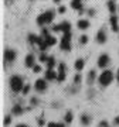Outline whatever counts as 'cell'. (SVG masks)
Instances as JSON below:
<instances>
[{"label": "cell", "instance_id": "obj_1", "mask_svg": "<svg viewBox=\"0 0 119 127\" xmlns=\"http://www.w3.org/2000/svg\"><path fill=\"white\" fill-rule=\"evenodd\" d=\"M53 20H54V13L53 11H46V13L40 14L37 17V24L38 26H46V24H50Z\"/></svg>", "mask_w": 119, "mask_h": 127}, {"label": "cell", "instance_id": "obj_2", "mask_svg": "<svg viewBox=\"0 0 119 127\" xmlns=\"http://www.w3.org/2000/svg\"><path fill=\"white\" fill-rule=\"evenodd\" d=\"M99 83H101L102 86H108L111 82H112V79H114V73L111 72V71H104V72L99 75Z\"/></svg>", "mask_w": 119, "mask_h": 127}, {"label": "cell", "instance_id": "obj_3", "mask_svg": "<svg viewBox=\"0 0 119 127\" xmlns=\"http://www.w3.org/2000/svg\"><path fill=\"white\" fill-rule=\"evenodd\" d=\"M10 86H11L13 92H20V91H23V81H21V78L17 76V75L11 76V79H10Z\"/></svg>", "mask_w": 119, "mask_h": 127}, {"label": "cell", "instance_id": "obj_4", "mask_svg": "<svg viewBox=\"0 0 119 127\" xmlns=\"http://www.w3.org/2000/svg\"><path fill=\"white\" fill-rule=\"evenodd\" d=\"M61 48L64 51H69L71 50V31L69 32H64V37L61 40Z\"/></svg>", "mask_w": 119, "mask_h": 127}, {"label": "cell", "instance_id": "obj_5", "mask_svg": "<svg viewBox=\"0 0 119 127\" xmlns=\"http://www.w3.org/2000/svg\"><path fill=\"white\" fill-rule=\"evenodd\" d=\"M34 88H36V91L38 92H44L47 89V82L44 79H37L36 83H34Z\"/></svg>", "mask_w": 119, "mask_h": 127}, {"label": "cell", "instance_id": "obj_6", "mask_svg": "<svg viewBox=\"0 0 119 127\" xmlns=\"http://www.w3.org/2000/svg\"><path fill=\"white\" fill-rule=\"evenodd\" d=\"M108 64H109V57L106 54L99 55V58H98V66H99V68H105Z\"/></svg>", "mask_w": 119, "mask_h": 127}, {"label": "cell", "instance_id": "obj_7", "mask_svg": "<svg viewBox=\"0 0 119 127\" xmlns=\"http://www.w3.org/2000/svg\"><path fill=\"white\" fill-rule=\"evenodd\" d=\"M96 41L99 42V44H104L106 42V32H105V28H101L98 34H96Z\"/></svg>", "mask_w": 119, "mask_h": 127}, {"label": "cell", "instance_id": "obj_8", "mask_svg": "<svg viewBox=\"0 0 119 127\" xmlns=\"http://www.w3.org/2000/svg\"><path fill=\"white\" fill-rule=\"evenodd\" d=\"M58 82H62L65 79V65L64 64H60L58 65V76H57Z\"/></svg>", "mask_w": 119, "mask_h": 127}, {"label": "cell", "instance_id": "obj_9", "mask_svg": "<svg viewBox=\"0 0 119 127\" xmlns=\"http://www.w3.org/2000/svg\"><path fill=\"white\" fill-rule=\"evenodd\" d=\"M4 59L7 62H13L14 59H16V52L13 50H6L4 51Z\"/></svg>", "mask_w": 119, "mask_h": 127}, {"label": "cell", "instance_id": "obj_10", "mask_svg": "<svg viewBox=\"0 0 119 127\" xmlns=\"http://www.w3.org/2000/svg\"><path fill=\"white\" fill-rule=\"evenodd\" d=\"M71 7L82 13V0H71Z\"/></svg>", "mask_w": 119, "mask_h": 127}, {"label": "cell", "instance_id": "obj_11", "mask_svg": "<svg viewBox=\"0 0 119 127\" xmlns=\"http://www.w3.org/2000/svg\"><path fill=\"white\" fill-rule=\"evenodd\" d=\"M26 66H28V68H33V66H34V65H36V64H34V57H33L31 54H28L27 57H26Z\"/></svg>", "mask_w": 119, "mask_h": 127}, {"label": "cell", "instance_id": "obj_12", "mask_svg": "<svg viewBox=\"0 0 119 127\" xmlns=\"http://www.w3.org/2000/svg\"><path fill=\"white\" fill-rule=\"evenodd\" d=\"M77 26H78L79 30H87V28L89 27V21H88V20H79Z\"/></svg>", "mask_w": 119, "mask_h": 127}, {"label": "cell", "instance_id": "obj_13", "mask_svg": "<svg viewBox=\"0 0 119 127\" xmlns=\"http://www.w3.org/2000/svg\"><path fill=\"white\" fill-rule=\"evenodd\" d=\"M57 73L53 71V69H47V72H46V78L48 79V81H53V79H57Z\"/></svg>", "mask_w": 119, "mask_h": 127}, {"label": "cell", "instance_id": "obj_14", "mask_svg": "<svg viewBox=\"0 0 119 127\" xmlns=\"http://www.w3.org/2000/svg\"><path fill=\"white\" fill-rule=\"evenodd\" d=\"M84 65H85V61H84L82 58H79V59L75 61V69H77V71H82Z\"/></svg>", "mask_w": 119, "mask_h": 127}, {"label": "cell", "instance_id": "obj_15", "mask_svg": "<svg viewBox=\"0 0 119 127\" xmlns=\"http://www.w3.org/2000/svg\"><path fill=\"white\" fill-rule=\"evenodd\" d=\"M46 38V44H47V47H53L57 42V40H55L54 37H51V35H48V37H44Z\"/></svg>", "mask_w": 119, "mask_h": 127}, {"label": "cell", "instance_id": "obj_16", "mask_svg": "<svg viewBox=\"0 0 119 127\" xmlns=\"http://www.w3.org/2000/svg\"><path fill=\"white\" fill-rule=\"evenodd\" d=\"M61 31L69 32V31H71V24H69L68 21H64V23H61Z\"/></svg>", "mask_w": 119, "mask_h": 127}, {"label": "cell", "instance_id": "obj_17", "mask_svg": "<svg viewBox=\"0 0 119 127\" xmlns=\"http://www.w3.org/2000/svg\"><path fill=\"white\" fill-rule=\"evenodd\" d=\"M108 9L112 14L116 11V4H115V0H108Z\"/></svg>", "mask_w": 119, "mask_h": 127}, {"label": "cell", "instance_id": "obj_18", "mask_svg": "<svg viewBox=\"0 0 119 127\" xmlns=\"http://www.w3.org/2000/svg\"><path fill=\"white\" fill-rule=\"evenodd\" d=\"M89 122H91V117H89L88 114H82V116H81V123H82L84 126H88Z\"/></svg>", "mask_w": 119, "mask_h": 127}, {"label": "cell", "instance_id": "obj_19", "mask_svg": "<svg viewBox=\"0 0 119 127\" xmlns=\"http://www.w3.org/2000/svg\"><path fill=\"white\" fill-rule=\"evenodd\" d=\"M95 76H96V72L92 69V71H89V73H88V82L89 83H92L94 82V79H95Z\"/></svg>", "mask_w": 119, "mask_h": 127}, {"label": "cell", "instance_id": "obj_20", "mask_svg": "<svg viewBox=\"0 0 119 127\" xmlns=\"http://www.w3.org/2000/svg\"><path fill=\"white\" fill-rule=\"evenodd\" d=\"M13 113L14 114H21L23 113V107H21L20 104H16V106L13 107Z\"/></svg>", "mask_w": 119, "mask_h": 127}, {"label": "cell", "instance_id": "obj_21", "mask_svg": "<svg viewBox=\"0 0 119 127\" xmlns=\"http://www.w3.org/2000/svg\"><path fill=\"white\" fill-rule=\"evenodd\" d=\"M55 65V59L53 58V57H50L48 58V61H47V68L48 69H53V66Z\"/></svg>", "mask_w": 119, "mask_h": 127}, {"label": "cell", "instance_id": "obj_22", "mask_svg": "<svg viewBox=\"0 0 119 127\" xmlns=\"http://www.w3.org/2000/svg\"><path fill=\"white\" fill-rule=\"evenodd\" d=\"M37 40H38V37L34 35V34H30V35H28V41H30L31 44H37Z\"/></svg>", "mask_w": 119, "mask_h": 127}, {"label": "cell", "instance_id": "obj_23", "mask_svg": "<svg viewBox=\"0 0 119 127\" xmlns=\"http://www.w3.org/2000/svg\"><path fill=\"white\" fill-rule=\"evenodd\" d=\"M72 119H74V116H72L71 112H68V113L65 114V123H71L72 122Z\"/></svg>", "mask_w": 119, "mask_h": 127}, {"label": "cell", "instance_id": "obj_24", "mask_svg": "<svg viewBox=\"0 0 119 127\" xmlns=\"http://www.w3.org/2000/svg\"><path fill=\"white\" fill-rule=\"evenodd\" d=\"M48 58H50V57H47L46 52H41V55H40V61H41V62H47Z\"/></svg>", "mask_w": 119, "mask_h": 127}, {"label": "cell", "instance_id": "obj_25", "mask_svg": "<svg viewBox=\"0 0 119 127\" xmlns=\"http://www.w3.org/2000/svg\"><path fill=\"white\" fill-rule=\"evenodd\" d=\"M112 26H118V17L116 16H112L111 17V27Z\"/></svg>", "mask_w": 119, "mask_h": 127}, {"label": "cell", "instance_id": "obj_26", "mask_svg": "<svg viewBox=\"0 0 119 127\" xmlns=\"http://www.w3.org/2000/svg\"><path fill=\"white\" fill-rule=\"evenodd\" d=\"M88 42V35H81L79 38V44H87Z\"/></svg>", "mask_w": 119, "mask_h": 127}, {"label": "cell", "instance_id": "obj_27", "mask_svg": "<svg viewBox=\"0 0 119 127\" xmlns=\"http://www.w3.org/2000/svg\"><path fill=\"white\" fill-rule=\"evenodd\" d=\"M33 71H34V73H38L41 71V66H40V65H34V66H33Z\"/></svg>", "mask_w": 119, "mask_h": 127}, {"label": "cell", "instance_id": "obj_28", "mask_svg": "<svg viewBox=\"0 0 119 127\" xmlns=\"http://www.w3.org/2000/svg\"><path fill=\"white\" fill-rule=\"evenodd\" d=\"M10 123H11V117H10V116H6V119H4V126H9Z\"/></svg>", "mask_w": 119, "mask_h": 127}, {"label": "cell", "instance_id": "obj_29", "mask_svg": "<svg viewBox=\"0 0 119 127\" xmlns=\"http://www.w3.org/2000/svg\"><path fill=\"white\" fill-rule=\"evenodd\" d=\"M74 82H75V83H79V82H81V75H75V78H74Z\"/></svg>", "mask_w": 119, "mask_h": 127}, {"label": "cell", "instance_id": "obj_30", "mask_svg": "<svg viewBox=\"0 0 119 127\" xmlns=\"http://www.w3.org/2000/svg\"><path fill=\"white\" fill-rule=\"evenodd\" d=\"M28 91H30V86H28V85H26V86L23 88V93H24V95H27Z\"/></svg>", "mask_w": 119, "mask_h": 127}, {"label": "cell", "instance_id": "obj_31", "mask_svg": "<svg viewBox=\"0 0 119 127\" xmlns=\"http://www.w3.org/2000/svg\"><path fill=\"white\" fill-rule=\"evenodd\" d=\"M53 30H54V31H61V24H57V26H54V27H53Z\"/></svg>", "mask_w": 119, "mask_h": 127}, {"label": "cell", "instance_id": "obj_32", "mask_svg": "<svg viewBox=\"0 0 119 127\" xmlns=\"http://www.w3.org/2000/svg\"><path fill=\"white\" fill-rule=\"evenodd\" d=\"M43 35H44V37L50 35V32H48V30H47V28H43Z\"/></svg>", "mask_w": 119, "mask_h": 127}, {"label": "cell", "instance_id": "obj_33", "mask_svg": "<svg viewBox=\"0 0 119 127\" xmlns=\"http://www.w3.org/2000/svg\"><path fill=\"white\" fill-rule=\"evenodd\" d=\"M99 127H109V126H108V122H105V120L101 122V123H99Z\"/></svg>", "mask_w": 119, "mask_h": 127}, {"label": "cell", "instance_id": "obj_34", "mask_svg": "<svg viewBox=\"0 0 119 127\" xmlns=\"http://www.w3.org/2000/svg\"><path fill=\"white\" fill-rule=\"evenodd\" d=\"M58 13H61V14H62V13H65V7H64V6H61V7L58 9Z\"/></svg>", "mask_w": 119, "mask_h": 127}, {"label": "cell", "instance_id": "obj_35", "mask_svg": "<svg viewBox=\"0 0 119 127\" xmlns=\"http://www.w3.org/2000/svg\"><path fill=\"white\" fill-rule=\"evenodd\" d=\"M88 14H89V16H94V14H95V10H94V9L88 10Z\"/></svg>", "mask_w": 119, "mask_h": 127}, {"label": "cell", "instance_id": "obj_36", "mask_svg": "<svg viewBox=\"0 0 119 127\" xmlns=\"http://www.w3.org/2000/svg\"><path fill=\"white\" fill-rule=\"evenodd\" d=\"M47 127H57V124H55V123H48Z\"/></svg>", "mask_w": 119, "mask_h": 127}, {"label": "cell", "instance_id": "obj_37", "mask_svg": "<svg viewBox=\"0 0 119 127\" xmlns=\"http://www.w3.org/2000/svg\"><path fill=\"white\" fill-rule=\"evenodd\" d=\"M31 103H33V104H37V103H38V100H37L36 97H33V99H31Z\"/></svg>", "mask_w": 119, "mask_h": 127}, {"label": "cell", "instance_id": "obj_38", "mask_svg": "<svg viewBox=\"0 0 119 127\" xmlns=\"http://www.w3.org/2000/svg\"><path fill=\"white\" fill-rule=\"evenodd\" d=\"M114 123H115V124H119V117H115Z\"/></svg>", "mask_w": 119, "mask_h": 127}, {"label": "cell", "instance_id": "obj_39", "mask_svg": "<svg viewBox=\"0 0 119 127\" xmlns=\"http://www.w3.org/2000/svg\"><path fill=\"white\" fill-rule=\"evenodd\" d=\"M38 124H40V126H43V124H44V120H43V119H40V120H38Z\"/></svg>", "mask_w": 119, "mask_h": 127}, {"label": "cell", "instance_id": "obj_40", "mask_svg": "<svg viewBox=\"0 0 119 127\" xmlns=\"http://www.w3.org/2000/svg\"><path fill=\"white\" fill-rule=\"evenodd\" d=\"M57 127H65L64 124H61V123H58V124H57Z\"/></svg>", "mask_w": 119, "mask_h": 127}, {"label": "cell", "instance_id": "obj_41", "mask_svg": "<svg viewBox=\"0 0 119 127\" xmlns=\"http://www.w3.org/2000/svg\"><path fill=\"white\" fill-rule=\"evenodd\" d=\"M17 127H28V126H26V124H18Z\"/></svg>", "mask_w": 119, "mask_h": 127}, {"label": "cell", "instance_id": "obj_42", "mask_svg": "<svg viewBox=\"0 0 119 127\" xmlns=\"http://www.w3.org/2000/svg\"><path fill=\"white\" fill-rule=\"evenodd\" d=\"M116 79L119 81V69H118V73H116Z\"/></svg>", "mask_w": 119, "mask_h": 127}, {"label": "cell", "instance_id": "obj_43", "mask_svg": "<svg viewBox=\"0 0 119 127\" xmlns=\"http://www.w3.org/2000/svg\"><path fill=\"white\" fill-rule=\"evenodd\" d=\"M58 1H61V0H54V3H58Z\"/></svg>", "mask_w": 119, "mask_h": 127}]
</instances>
